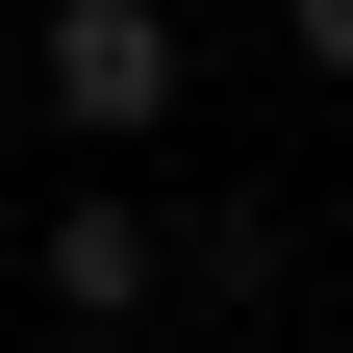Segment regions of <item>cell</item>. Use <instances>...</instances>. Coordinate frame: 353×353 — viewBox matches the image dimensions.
Listing matches in <instances>:
<instances>
[{"instance_id":"cell-1","label":"cell","mask_w":353,"mask_h":353,"mask_svg":"<svg viewBox=\"0 0 353 353\" xmlns=\"http://www.w3.org/2000/svg\"><path fill=\"white\" fill-rule=\"evenodd\" d=\"M176 76H202V26H176V0H51V26H26V101H51L76 152H152Z\"/></svg>"},{"instance_id":"cell-2","label":"cell","mask_w":353,"mask_h":353,"mask_svg":"<svg viewBox=\"0 0 353 353\" xmlns=\"http://www.w3.org/2000/svg\"><path fill=\"white\" fill-rule=\"evenodd\" d=\"M26 278H51V328H152V278H176V228L126 202V176H76L51 228H26Z\"/></svg>"},{"instance_id":"cell-3","label":"cell","mask_w":353,"mask_h":353,"mask_svg":"<svg viewBox=\"0 0 353 353\" xmlns=\"http://www.w3.org/2000/svg\"><path fill=\"white\" fill-rule=\"evenodd\" d=\"M176 278L228 303V328H278V278H303V228H278V202H176Z\"/></svg>"},{"instance_id":"cell-4","label":"cell","mask_w":353,"mask_h":353,"mask_svg":"<svg viewBox=\"0 0 353 353\" xmlns=\"http://www.w3.org/2000/svg\"><path fill=\"white\" fill-rule=\"evenodd\" d=\"M278 51H303V76H328V101H353V0H278Z\"/></svg>"},{"instance_id":"cell-5","label":"cell","mask_w":353,"mask_h":353,"mask_svg":"<svg viewBox=\"0 0 353 353\" xmlns=\"http://www.w3.org/2000/svg\"><path fill=\"white\" fill-rule=\"evenodd\" d=\"M228 353H278V328H228Z\"/></svg>"}]
</instances>
